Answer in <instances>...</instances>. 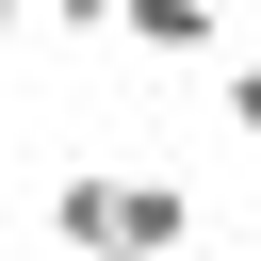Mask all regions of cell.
<instances>
[{
  "label": "cell",
  "instance_id": "obj_2",
  "mask_svg": "<svg viewBox=\"0 0 261 261\" xmlns=\"http://www.w3.org/2000/svg\"><path fill=\"white\" fill-rule=\"evenodd\" d=\"M130 49L147 65H212L228 49V0H130Z\"/></svg>",
  "mask_w": 261,
  "mask_h": 261
},
{
  "label": "cell",
  "instance_id": "obj_3",
  "mask_svg": "<svg viewBox=\"0 0 261 261\" xmlns=\"http://www.w3.org/2000/svg\"><path fill=\"white\" fill-rule=\"evenodd\" d=\"M33 16H49L65 49H114V33H130V0H33Z\"/></svg>",
  "mask_w": 261,
  "mask_h": 261
},
{
  "label": "cell",
  "instance_id": "obj_4",
  "mask_svg": "<svg viewBox=\"0 0 261 261\" xmlns=\"http://www.w3.org/2000/svg\"><path fill=\"white\" fill-rule=\"evenodd\" d=\"M228 130H261V49H228Z\"/></svg>",
  "mask_w": 261,
  "mask_h": 261
},
{
  "label": "cell",
  "instance_id": "obj_5",
  "mask_svg": "<svg viewBox=\"0 0 261 261\" xmlns=\"http://www.w3.org/2000/svg\"><path fill=\"white\" fill-rule=\"evenodd\" d=\"M16 33H33V0H0V49H16Z\"/></svg>",
  "mask_w": 261,
  "mask_h": 261
},
{
  "label": "cell",
  "instance_id": "obj_1",
  "mask_svg": "<svg viewBox=\"0 0 261 261\" xmlns=\"http://www.w3.org/2000/svg\"><path fill=\"white\" fill-rule=\"evenodd\" d=\"M49 245L65 261H179L196 245V196L163 163H65L49 179Z\"/></svg>",
  "mask_w": 261,
  "mask_h": 261
}]
</instances>
